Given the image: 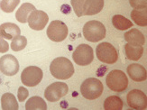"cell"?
<instances>
[{
    "instance_id": "cell-1",
    "label": "cell",
    "mask_w": 147,
    "mask_h": 110,
    "mask_svg": "<svg viewBox=\"0 0 147 110\" xmlns=\"http://www.w3.org/2000/svg\"><path fill=\"white\" fill-rule=\"evenodd\" d=\"M50 72L58 80H68L74 74L72 62L65 57H59L54 59L50 65Z\"/></svg>"
},
{
    "instance_id": "cell-2",
    "label": "cell",
    "mask_w": 147,
    "mask_h": 110,
    "mask_svg": "<svg viewBox=\"0 0 147 110\" xmlns=\"http://www.w3.org/2000/svg\"><path fill=\"white\" fill-rule=\"evenodd\" d=\"M83 35L88 42H99L106 37V27L99 21H88L83 27Z\"/></svg>"
},
{
    "instance_id": "cell-3",
    "label": "cell",
    "mask_w": 147,
    "mask_h": 110,
    "mask_svg": "<svg viewBox=\"0 0 147 110\" xmlns=\"http://www.w3.org/2000/svg\"><path fill=\"white\" fill-rule=\"evenodd\" d=\"M104 90L102 82L95 78H88L80 86V93L85 99L94 100L99 98Z\"/></svg>"
},
{
    "instance_id": "cell-4",
    "label": "cell",
    "mask_w": 147,
    "mask_h": 110,
    "mask_svg": "<svg viewBox=\"0 0 147 110\" xmlns=\"http://www.w3.org/2000/svg\"><path fill=\"white\" fill-rule=\"evenodd\" d=\"M106 82L107 87L115 92H123L128 86V79L126 75L119 70H111L107 76Z\"/></svg>"
},
{
    "instance_id": "cell-5",
    "label": "cell",
    "mask_w": 147,
    "mask_h": 110,
    "mask_svg": "<svg viewBox=\"0 0 147 110\" xmlns=\"http://www.w3.org/2000/svg\"><path fill=\"white\" fill-rule=\"evenodd\" d=\"M96 55L100 61L107 64H114L118 60L117 49L109 43H99L96 48Z\"/></svg>"
},
{
    "instance_id": "cell-6",
    "label": "cell",
    "mask_w": 147,
    "mask_h": 110,
    "mask_svg": "<svg viewBox=\"0 0 147 110\" xmlns=\"http://www.w3.org/2000/svg\"><path fill=\"white\" fill-rule=\"evenodd\" d=\"M72 58L75 63L80 66H87L94 60L93 49L88 44L82 43L75 49L72 53Z\"/></svg>"
},
{
    "instance_id": "cell-7",
    "label": "cell",
    "mask_w": 147,
    "mask_h": 110,
    "mask_svg": "<svg viewBox=\"0 0 147 110\" xmlns=\"http://www.w3.org/2000/svg\"><path fill=\"white\" fill-rule=\"evenodd\" d=\"M68 27L66 24L61 21L55 20L49 24L47 28V36L53 42L60 43L65 40L68 36Z\"/></svg>"
},
{
    "instance_id": "cell-8",
    "label": "cell",
    "mask_w": 147,
    "mask_h": 110,
    "mask_svg": "<svg viewBox=\"0 0 147 110\" xmlns=\"http://www.w3.org/2000/svg\"><path fill=\"white\" fill-rule=\"evenodd\" d=\"M43 77L42 70L36 66L25 68L21 74V80L24 85L27 87H35L39 84Z\"/></svg>"
},
{
    "instance_id": "cell-9",
    "label": "cell",
    "mask_w": 147,
    "mask_h": 110,
    "mask_svg": "<svg viewBox=\"0 0 147 110\" xmlns=\"http://www.w3.org/2000/svg\"><path fill=\"white\" fill-rule=\"evenodd\" d=\"M69 87L64 82H54L48 86L44 91V97L50 102L59 101L61 98L67 95Z\"/></svg>"
},
{
    "instance_id": "cell-10",
    "label": "cell",
    "mask_w": 147,
    "mask_h": 110,
    "mask_svg": "<svg viewBox=\"0 0 147 110\" xmlns=\"http://www.w3.org/2000/svg\"><path fill=\"white\" fill-rule=\"evenodd\" d=\"M128 106L136 110H144L147 107L146 95L139 89H133L126 96Z\"/></svg>"
},
{
    "instance_id": "cell-11",
    "label": "cell",
    "mask_w": 147,
    "mask_h": 110,
    "mask_svg": "<svg viewBox=\"0 0 147 110\" xmlns=\"http://www.w3.org/2000/svg\"><path fill=\"white\" fill-rule=\"evenodd\" d=\"M19 70V62L12 54H6L0 58V72L6 76H14Z\"/></svg>"
},
{
    "instance_id": "cell-12",
    "label": "cell",
    "mask_w": 147,
    "mask_h": 110,
    "mask_svg": "<svg viewBox=\"0 0 147 110\" xmlns=\"http://www.w3.org/2000/svg\"><path fill=\"white\" fill-rule=\"evenodd\" d=\"M49 21V16L45 12L41 10H34L28 16L27 22L30 28L35 31H41L44 29Z\"/></svg>"
},
{
    "instance_id": "cell-13",
    "label": "cell",
    "mask_w": 147,
    "mask_h": 110,
    "mask_svg": "<svg viewBox=\"0 0 147 110\" xmlns=\"http://www.w3.org/2000/svg\"><path fill=\"white\" fill-rule=\"evenodd\" d=\"M127 74L129 75L131 80L136 82L144 81L147 79V72L144 66L137 63H133L127 67Z\"/></svg>"
},
{
    "instance_id": "cell-14",
    "label": "cell",
    "mask_w": 147,
    "mask_h": 110,
    "mask_svg": "<svg viewBox=\"0 0 147 110\" xmlns=\"http://www.w3.org/2000/svg\"><path fill=\"white\" fill-rule=\"evenodd\" d=\"M104 7V0H85L83 4V16H94L101 12Z\"/></svg>"
},
{
    "instance_id": "cell-15",
    "label": "cell",
    "mask_w": 147,
    "mask_h": 110,
    "mask_svg": "<svg viewBox=\"0 0 147 110\" xmlns=\"http://www.w3.org/2000/svg\"><path fill=\"white\" fill-rule=\"evenodd\" d=\"M21 30L16 24L5 23L0 25V37L6 40H12L16 36L20 35Z\"/></svg>"
},
{
    "instance_id": "cell-16",
    "label": "cell",
    "mask_w": 147,
    "mask_h": 110,
    "mask_svg": "<svg viewBox=\"0 0 147 110\" xmlns=\"http://www.w3.org/2000/svg\"><path fill=\"white\" fill-rule=\"evenodd\" d=\"M125 40L134 46H143L145 43V39L144 34L138 29H131L125 34Z\"/></svg>"
},
{
    "instance_id": "cell-17",
    "label": "cell",
    "mask_w": 147,
    "mask_h": 110,
    "mask_svg": "<svg viewBox=\"0 0 147 110\" xmlns=\"http://www.w3.org/2000/svg\"><path fill=\"white\" fill-rule=\"evenodd\" d=\"M35 10V6L30 3H24L16 13V18L18 22L25 24L32 11Z\"/></svg>"
},
{
    "instance_id": "cell-18",
    "label": "cell",
    "mask_w": 147,
    "mask_h": 110,
    "mask_svg": "<svg viewBox=\"0 0 147 110\" xmlns=\"http://www.w3.org/2000/svg\"><path fill=\"white\" fill-rule=\"evenodd\" d=\"M144 53L143 46H134L129 43L125 45V53L128 60L138 61L142 57Z\"/></svg>"
},
{
    "instance_id": "cell-19",
    "label": "cell",
    "mask_w": 147,
    "mask_h": 110,
    "mask_svg": "<svg viewBox=\"0 0 147 110\" xmlns=\"http://www.w3.org/2000/svg\"><path fill=\"white\" fill-rule=\"evenodd\" d=\"M1 107L3 110H17L18 103L12 93H5L1 97Z\"/></svg>"
},
{
    "instance_id": "cell-20",
    "label": "cell",
    "mask_w": 147,
    "mask_h": 110,
    "mask_svg": "<svg viewBox=\"0 0 147 110\" xmlns=\"http://www.w3.org/2000/svg\"><path fill=\"white\" fill-rule=\"evenodd\" d=\"M25 109L26 110H46L47 105L45 101H44L40 97H33L30 98L26 104H25Z\"/></svg>"
},
{
    "instance_id": "cell-21",
    "label": "cell",
    "mask_w": 147,
    "mask_h": 110,
    "mask_svg": "<svg viewBox=\"0 0 147 110\" xmlns=\"http://www.w3.org/2000/svg\"><path fill=\"white\" fill-rule=\"evenodd\" d=\"M112 24L115 26V28H117V30H120V31L127 30L133 26V23L121 15L114 16L112 18Z\"/></svg>"
},
{
    "instance_id": "cell-22",
    "label": "cell",
    "mask_w": 147,
    "mask_h": 110,
    "mask_svg": "<svg viewBox=\"0 0 147 110\" xmlns=\"http://www.w3.org/2000/svg\"><path fill=\"white\" fill-rule=\"evenodd\" d=\"M123 106H124L123 100L117 96L108 97L104 102L105 110H122Z\"/></svg>"
},
{
    "instance_id": "cell-23",
    "label": "cell",
    "mask_w": 147,
    "mask_h": 110,
    "mask_svg": "<svg viewBox=\"0 0 147 110\" xmlns=\"http://www.w3.org/2000/svg\"><path fill=\"white\" fill-rule=\"evenodd\" d=\"M146 8L144 9H134L131 12V18L139 26H146L147 20H146Z\"/></svg>"
},
{
    "instance_id": "cell-24",
    "label": "cell",
    "mask_w": 147,
    "mask_h": 110,
    "mask_svg": "<svg viewBox=\"0 0 147 110\" xmlns=\"http://www.w3.org/2000/svg\"><path fill=\"white\" fill-rule=\"evenodd\" d=\"M26 44H27V39L24 36L18 35L12 39L11 49L14 51H19L24 50L25 46H26Z\"/></svg>"
},
{
    "instance_id": "cell-25",
    "label": "cell",
    "mask_w": 147,
    "mask_h": 110,
    "mask_svg": "<svg viewBox=\"0 0 147 110\" xmlns=\"http://www.w3.org/2000/svg\"><path fill=\"white\" fill-rule=\"evenodd\" d=\"M20 3V0H1L0 8L5 13H12Z\"/></svg>"
},
{
    "instance_id": "cell-26",
    "label": "cell",
    "mask_w": 147,
    "mask_h": 110,
    "mask_svg": "<svg viewBox=\"0 0 147 110\" xmlns=\"http://www.w3.org/2000/svg\"><path fill=\"white\" fill-rule=\"evenodd\" d=\"M85 0H71V5L73 7V10L77 16H82V8H83V4H84Z\"/></svg>"
},
{
    "instance_id": "cell-27",
    "label": "cell",
    "mask_w": 147,
    "mask_h": 110,
    "mask_svg": "<svg viewBox=\"0 0 147 110\" xmlns=\"http://www.w3.org/2000/svg\"><path fill=\"white\" fill-rule=\"evenodd\" d=\"M130 5L135 9H144L146 8V0H129Z\"/></svg>"
},
{
    "instance_id": "cell-28",
    "label": "cell",
    "mask_w": 147,
    "mask_h": 110,
    "mask_svg": "<svg viewBox=\"0 0 147 110\" xmlns=\"http://www.w3.org/2000/svg\"><path fill=\"white\" fill-rule=\"evenodd\" d=\"M29 96V92L28 90L24 88V87H20L18 88V92H17V98H18V100L20 102H24L25 99L28 98Z\"/></svg>"
},
{
    "instance_id": "cell-29",
    "label": "cell",
    "mask_w": 147,
    "mask_h": 110,
    "mask_svg": "<svg viewBox=\"0 0 147 110\" xmlns=\"http://www.w3.org/2000/svg\"><path fill=\"white\" fill-rule=\"evenodd\" d=\"M9 50V44L4 38L0 37V53H6Z\"/></svg>"
}]
</instances>
